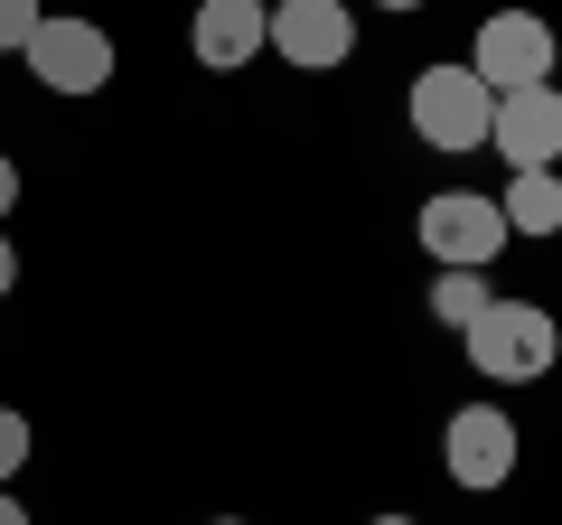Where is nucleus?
<instances>
[{
  "label": "nucleus",
  "instance_id": "nucleus-7",
  "mask_svg": "<svg viewBox=\"0 0 562 525\" xmlns=\"http://www.w3.org/2000/svg\"><path fill=\"white\" fill-rule=\"evenodd\" d=\"M487 150H497L506 169H553L562 160V85H516V94H497Z\"/></svg>",
  "mask_w": 562,
  "mask_h": 525
},
{
  "label": "nucleus",
  "instance_id": "nucleus-14",
  "mask_svg": "<svg viewBox=\"0 0 562 525\" xmlns=\"http://www.w3.org/2000/svg\"><path fill=\"white\" fill-rule=\"evenodd\" d=\"M10 206H20V160L0 150V216H10Z\"/></svg>",
  "mask_w": 562,
  "mask_h": 525
},
{
  "label": "nucleus",
  "instance_id": "nucleus-2",
  "mask_svg": "<svg viewBox=\"0 0 562 525\" xmlns=\"http://www.w3.org/2000/svg\"><path fill=\"white\" fill-rule=\"evenodd\" d=\"M487 122H497V94L469 66H422L413 76V132L431 150H487Z\"/></svg>",
  "mask_w": 562,
  "mask_h": 525
},
{
  "label": "nucleus",
  "instance_id": "nucleus-17",
  "mask_svg": "<svg viewBox=\"0 0 562 525\" xmlns=\"http://www.w3.org/2000/svg\"><path fill=\"white\" fill-rule=\"evenodd\" d=\"M384 10H422V0H384Z\"/></svg>",
  "mask_w": 562,
  "mask_h": 525
},
{
  "label": "nucleus",
  "instance_id": "nucleus-5",
  "mask_svg": "<svg viewBox=\"0 0 562 525\" xmlns=\"http://www.w3.org/2000/svg\"><path fill=\"white\" fill-rule=\"evenodd\" d=\"M422 244H431V262H441V272H487V262L506 254V216H497V198L450 188V198L422 206Z\"/></svg>",
  "mask_w": 562,
  "mask_h": 525
},
{
  "label": "nucleus",
  "instance_id": "nucleus-12",
  "mask_svg": "<svg viewBox=\"0 0 562 525\" xmlns=\"http://www.w3.org/2000/svg\"><path fill=\"white\" fill-rule=\"evenodd\" d=\"M20 460H29V413H10V404H0V488L20 479Z\"/></svg>",
  "mask_w": 562,
  "mask_h": 525
},
{
  "label": "nucleus",
  "instance_id": "nucleus-18",
  "mask_svg": "<svg viewBox=\"0 0 562 525\" xmlns=\"http://www.w3.org/2000/svg\"><path fill=\"white\" fill-rule=\"evenodd\" d=\"M375 525H413V516H375Z\"/></svg>",
  "mask_w": 562,
  "mask_h": 525
},
{
  "label": "nucleus",
  "instance_id": "nucleus-9",
  "mask_svg": "<svg viewBox=\"0 0 562 525\" xmlns=\"http://www.w3.org/2000/svg\"><path fill=\"white\" fill-rule=\"evenodd\" d=\"M262 20H272L262 0H198V57L225 66V76L254 66V57H262Z\"/></svg>",
  "mask_w": 562,
  "mask_h": 525
},
{
  "label": "nucleus",
  "instance_id": "nucleus-11",
  "mask_svg": "<svg viewBox=\"0 0 562 525\" xmlns=\"http://www.w3.org/2000/svg\"><path fill=\"white\" fill-rule=\"evenodd\" d=\"M487 301H497V291H487V272H441V282H431V320H441V328H469Z\"/></svg>",
  "mask_w": 562,
  "mask_h": 525
},
{
  "label": "nucleus",
  "instance_id": "nucleus-8",
  "mask_svg": "<svg viewBox=\"0 0 562 525\" xmlns=\"http://www.w3.org/2000/svg\"><path fill=\"white\" fill-rule=\"evenodd\" d=\"M441 460H450L460 488H506L516 479V423H506L497 404H460L450 432H441Z\"/></svg>",
  "mask_w": 562,
  "mask_h": 525
},
{
  "label": "nucleus",
  "instance_id": "nucleus-13",
  "mask_svg": "<svg viewBox=\"0 0 562 525\" xmlns=\"http://www.w3.org/2000/svg\"><path fill=\"white\" fill-rule=\"evenodd\" d=\"M47 10L38 0H0V47H29V29H38Z\"/></svg>",
  "mask_w": 562,
  "mask_h": 525
},
{
  "label": "nucleus",
  "instance_id": "nucleus-16",
  "mask_svg": "<svg viewBox=\"0 0 562 525\" xmlns=\"http://www.w3.org/2000/svg\"><path fill=\"white\" fill-rule=\"evenodd\" d=\"M0 525H29V516H20V498H10V488H0Z\"/></svg>",
  "mask_w": 562,
  "mask_h": 525
},
{
  "label": "nucleus",
  "instance_id": "nucleus-15",
  "mask_svg": "<svg viewBox=\"0 0 562 525\" xmlns=\"http://www.w3.org/2000/svg\"><path fill=\"white\" fill-rule=\"evenodd\" d=\"M10 282H20V254H10V235H0V291H10Z\"/></svg>",
  "mask_w": 562,
  "mask_h": 525
},
{
  "label": "nucleus",
  "instance_id": "nucleus-1",
  "mask_svg": "<svg viewBox=\"0 0 562 525\" xmlns=\"http://www.w3.org/2000/svg\"><path fill=\"white\" fill-rule=\"evenodd\" d=\"M460 338H469V357H479V376H497V384H543L553 357H562V328H553L543 301H487Z\"/></svg>",
  "mask_w": 562,
  "mask_h": 525
},
{
  "label": "nucleus",
  "instance_id": "nucleus-6",
  "mask_svg": "<svg viewBox=\"0 0 562 525\" xmlns=\"http://www.w3.org/2000/svg\"><path fill=\"white\" fill-rule=\"evenodd\" d=\"M262 47L281 66H301V76H328L357 47V20H347V0H281L272 20H262Z\"/></svg>",
  "mask_w": 562,
  "mask_h": 525
},
{
  "label": "nucleus",
  "instance_id": "nucleus-20",
  "mask_svg": "<svg viewBox=\"0 0 562 525\" xmlns=\"http://www.w3.org/2000/svg\"><path fill=\"white\" fill-rule=\"evenodd\" d=\"M262 10H281V0H262Z\"/></svg>",
  "mask_w": 562,
  "mask_h": 525
},
{
  "label": "nucleus",
  "instance_id": "nucleus-4",
  "mask_svg": "<svg viewBox=\"0 0 562 525\" xmlns=\"http://www.w3.org/2000/svg\"><path fill=\"white\" fill-rule=\"evenodd\" d=\"M20 57H29V76H38L47 94H103V85H113V38H103L94 20H38Z\"/></svg>",
  "mask_w": 562,
  "mask_h": 525
},
{
  "label": "nucleus",
  "instance_id": "nucleus-19",
  "mask_svg": "<svg viewBox=\"0 0 562 525\" xmlns=\"http://www.w3.org/2000/svg\"><path fill=\"white\" fill-rule=\"evenodd\" d=\"M216 525H244V516H216Z\"/></svg>",
  "mask_w": 562,
  "mask_h": 525
},
{
  "label": "nucleus",
  "instance_id": "nucleus-3",
  "mask_svg": "<svg viewBox=\"0 0 562 525\" xmlns=\"http://www.w3.org/2000/svg\"><path fill=\"white\" fill-rule=\"evenodd\" d=\"M553 20H535V10H497V20L479 29V47H469V76L487 85V94H516V85H553Z\"/></svg>",
  "mask_w": 562,
  "mask_h": 525
},
{
  "label": "nucleus",
  "instance_id": "nucleus-10",
  "mask_svg": "<svg viewBox=\"0 0 562 525\" xmlns=\"http://www.w3.org/2000/svg\"><path fill=\"white\" fill-rule=\"evenodd\" d=\"M497 216H506V235H562V179L553 169H516Z\"/></svg>",
  "mask_w": 562,
  "mask_h": 525
}]
</instances>
